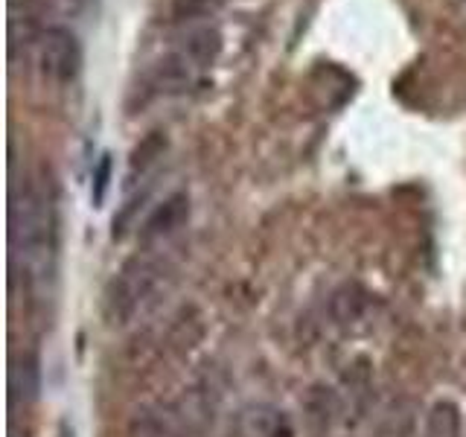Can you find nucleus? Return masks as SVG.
Listing matches in <instances>:
<instances>
[{"label":"nucleus","mask_w":466,"mask_h":437,"mask_svg":"<svg viewBox=\"0 0 466 437\" xmlns=\"http://www.w3.org/2000/svg\"><path fill=\"white\" fill-rule=\"evenodd\" d=\"M9 237H12V266L21 274L29 291L44 300V291H53L56 277V248H58V218L56 198L47 169L26 172L12 184L9 208Z\"/></svg>","instance_id":"obj_1"},{"label":"nucleus","mask_w":466,"mask_h":437,"mask_svg":"<svg viewBox=\"0 0 466 437\" xmlns=\"http://www.w3.org/2000/svg\"><path fill=\"white\" fill-rule=\"evenodd\" d=\"M172 271L160 257L135 254L111 277L106 289V315L111 324H131L146 315L169 289Z\"/></svg>","instance_id":"obj_2"},{"label":"nucleus","mask_w":466,"mask_h":437,"mask_svg":"<svg viewBox=\"0 0 466 437\" xmlns=\"http://www.w3.org/2000/svg\"><path fill=\"white\" fill-rule=\"evenodd\" d=\"M38 65L50 82H73L82 70V44L67 26H50L38 38Z\"/></svg>","instance_id":"obj_3"},{"label":"nucleus","mask_w":466,"mask_h":437,"mask_svg":"<svg viewBox=\"0 0 466 437\" xmlns=\"http://www.w3.org/2000/svg\"><path fill=\"white\" fill-rule=\"evenodd\" d=\"M341 414L339 393L327 385H312L303 397V429L309 437H327Z\"/></svg>","instance_id":"obj_4"},{"label":"nucleus","mask_w":466,"mask_h":437,"mask_svg":"<svg viewBox=\"0 0 466 437\" xmlns=\"http://www.w3.org/2000/svg\"><path fill=\"white\" fill-rule=\"evenodd\" d=\"M38 391H41V361L33 350H24V353L15 356L12 371H9L12 405L29 408L38 400Z\"/></svg>","instance_id":"obj_5"},{"label":"nucleus","mask_w":466,"mask_h":437,"mask_svg":"<svg viewBox=\"0 0 466 437\" xmlns=\"http://www.w3.org/2000/svg\"><path fill=\"white\" fill-rule=\"evenodd\" d=\"M187 218H189V198L184 193H175L164 204H157V210L146 218L140 237H143V242H157V239L169 237V233H175L178 228H184Z\"/></svg>","instance_id":"obj_6"},{"label":"nucleus","mask_w":466,"mask_h":437,"mask_svg":"<svg viewBox=\"0 0 466 437\" xmlns=\"http://www.w3.org/2000/svg\"><path fill=\"white\" fill-rule=\"evenodd\" d=\"M128 437H184V420L172 405H155L128 422Z\"/></svg>","instance_id":"obj_7"},{"label":"nucleus","mask_w":466,"mask_h":437,"mask_svg":"<svg viewBox=\"0 0 466 437\" xmlns=\"http://www.w3.org/2000/svg\"><path fill=\"white\" fill-rule=\"evenodd\" d=\"M370 303V291L361 283H341L329 298V315L339 327H353L364 318Z\"/></svg>","instance_id":"obj_8"},{"label":"nucleus","mask_w":466,"mask_h":437,"mask_svg":"<svg viewBox=\"0 0 466 437\" xmlns=\"http://www.w3.org/2000/svg\"><path fill=\"white\" fill-rule=\"evenodd\" d=\"M420 405L411 397H400L388 405V412L379 420L376 437H414L417 434Z\"/></svg>","instance_id":"obj_9"},{"label":"nucleus","mask_w":466,"mask_h":437,"mask_svg":"<svg viewBox=\"0 0 466 437\" xmlns=\"http://www.w3.org/2000/svg\"><path fill=\"white\" fill-rule=\"evenodd\" d=\"M286 422L289 420L280 412H274L271 405H251L242 412L239 432L242 437H277Z\"/></svg>","instance_id":"obj_10"},{"label":"nucleus","mask_w":466,"mask_h":437,"mask_svg":"<svg viewBox=\"0 0 466 437\" xmlns=\"http://www.w3.org/2000/svg\"><path fill=\"white\" fill-rule=\"evenodd\" d=\"M461 432H463L461 408L451 400H437L426 414L422 437H461Z\"/></svg>","instance_id":"obj_11"},{"label":"nucleus","mask_w":466,"mask_h":437,"mask_svg":"<svg viewBox=\"0 0 466 437\" xmlns=\"http://www.w3.org/2000/svg\"><path fill=\"white\" fill-rule=\"evenodd\" d=\"M164 146H167V140L164 137H160V135H152V137H146L143 140V146H137V149H135V155H131V167H149L152 164V160L160 155V149H164Z\"/></svg>","instance_id":"obj_12"},{"label":"nucleus","mask_w":466,"mask_h":437,"mask_svg":"<svg viewBox=\"0 0 466 437\" xmlns=\"http://www.w3.org/2000/svg\"><path fill=\"white\" fill-rule=\"evenodd\" d=\"M94 178H96L94 201L102 204V198H106V189H108V178H111V158H108V155L99 160V167H96V172H94Z\"/></svg>","instance_id":"obj_13"},{"label":"nucleus","mask_w":466,"mask_h":437,"mask_svg":"<svg viewBox=\"0 0 466 437\" xmlns=\"http://www.w3.org/2000/svg\"><path fill=\"white\" fill-rule=\"evenodd\" d=\"M62 437H73V432H67V426H62Z\"/></svg>","instance_id":"obj_14"},{"label":"nucleus","mask_w":466,"mask_h":437,"mask_svg":"<svg viewBox=\"0 0 466 437\" xmlns=\"http://www.w3.org/2000/svg\"><path fill=\"white\" fill-rule=\"evenodd\" d=\"M73 4H85V0H73Z\"/></svg>","instance_id":"obj_15"}]
</instances>
